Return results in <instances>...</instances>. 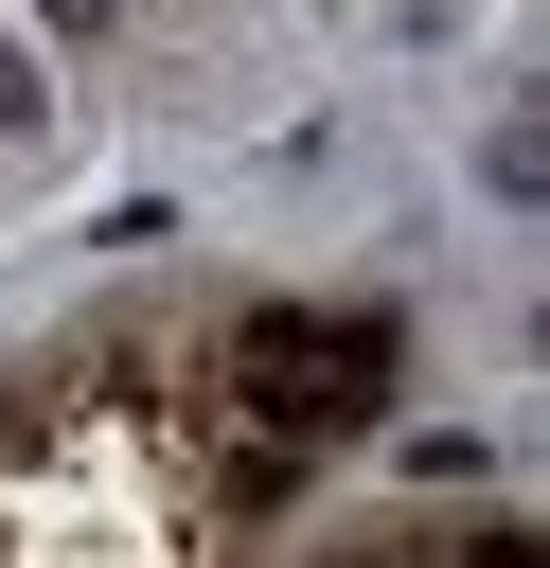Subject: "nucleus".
Returning <instances> with one entry per match:
<instances>
[{
  "label": "nucleus",
  "instance_id": "f257e3e1",
  "mask_svg": "<svg viewBox=\"0 0 550 568\" xmlns=\"http://www.w3.org/2000/svg\"><path fill=\"white\" fill-rule=\"evenodd\" d=\"M231 408L266 426V462H302V444L373 426V408H390V320H373V302H355V320H319V302L231 320Z\"/></svg>",
  "mask_w": 550,
  "mask_h": 568
},
{
  "label": "nucleus",
  "instance_id": "f03ea898",
  "mask_svg": "<svg viewBox=\"0 0 550 568\" xmlns=\"http://www.w3.org/2000/svg\"><path fill=\"white\" fill-rule=\"evenodd\" d=\"M408 568H550V532H532V515H479V532H444V550H408Z\"/></svg>",
  "mask_w": 550,
  "mask_h": 568
},
{
  "label": "nucleus",
  "instance_id": "7ed1b4c3",
  "mask_svg": "<svg viewBox=\"0 0 550 568\" xmlns=\"http://www.w3.org/2000/svg\"><path fill=\"white\" fill-rule=\"evenodd\" d=\"M35 18H53V36H106V0H35Z\"/></svg>",
  "mask_w": 550,
  "mask_h": 568
}]
</instances>
